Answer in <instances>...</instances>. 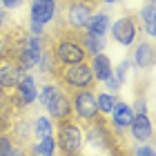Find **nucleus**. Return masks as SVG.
Instances as JSON below:
<instances>
[{
	"instance_id": "1",
	"label": "nucleus",
	"mask_w": 156,
	"mask_h": 156,
	"mask_svg": "<svg viewBox=\"0 0 156 156\" xmlns=\"http://www.w3.org/2000/svg\"><path fill=\"white\" fill-rule=\"evenodd\" d=\"M47 40H49L51 58H54V69L65 67V65H74V62H80V60L89 58L87 51H85V47L80 45L78 31H72V29H67V27H62V25H56L54 36H47Z\"/></svg>"
},
{
	"instance_id": "2",
	"label": "nucleus",
	"mask_w": 156,
	"mask_h": 156,
	"mask_svg": "<svg viewBox=\"0 0 156 156\" xmlns=\"http://www.w3.org/2000/svg\"><path fill=\"white\" fill-rule=\"evenodd\" d=\"M54 83H58L65 91H72V89H96V78L94 72H91V65H89V58L87 60H80V62H74V65H65V67H56L51 72Z\"/></svg>"
},
{
	"instance_id": "3",
	"label": "nucleus",
	"mask_w": 156,
	"mask_h": 156,
	"mask_svg": "<svg viewBox=\"0 0 156 156\" xmlns=\"http://www.w3.org/2000/svg\"><path fill=\"white\" fill-rule=\"evenodd\" d=\"M62 9V20L58 25L67 27L72 31H83L87 27L91 13L96 11L98 2L96 0H65L62 5H58Z\"/></svg>"
},
{
	"instance_id": "4",
	"label": "nucleus",
	"mask_w": 156,
	"mask_h": 156,
	"mask_svg": "<svg viewBox=\"0 0 156 156\" xmlns=\"http://www.w3.org/2000/svg\"><path fill=\"white\" fill-rule=\"evenodd\" d=\"M72 98V109H74V120L80 127L94 123L98 116H103L96 107V89H72L67 91Z\"/></svg>"
},
{
	"instance_id": "5",
	"label": "nucleus",
	"mask_w": 156,
	"mask_h": 156,
	"mask_svg": "<svg viewBox=\"0 0 156 156\" xmlns=\"http://www.w3.org/2000/svg\"><path fill=\"white\" fill-rule=\"evenodd\" d=\"M56 147L60 154H80L83 150V127L74 118H67L62 123H56Z\"/></svg>"
},
{
	"instance_id": "6",
	"label": "nucleus",
	"mask_w": 156,
	"mask_h": 156,
	"mask_svg": "<svg viewBox=\"0 0 156 156\" xmlns=\"http://www.w3.org/2000/svg\"><path fill=\"white\" fill-rule=\"evenodd\" d=\"M109 29H112V38L116 42H120L123 47H129L138 38V16L136 13H127V16L118 18Z\"/></svg>"
},
{
	"instance_id": "7",
	"label": "nucleus",
	"mask_w": 156,
	"mask_h": 156,
	"mask_svg": "<svg viewBox=\"0 0 156 156\" xmlns=\"http://www.w3.org/2000/svg\"><path fill=\"white\" fill-rule=\"evenodd\" d=\"M49 112V116H51V123H62V120H67V118H74V109H72V98H69V94L62 87H58V91L54 94V98L47 103V107Z\"/></svg>"
},
{
	"instance_id": "8",
	"label": "nucleus",
	"mask_w": 156,
	"mask_h": 156,
	"mask_svg": "<svg viewBox=\"0 0 156 156\" xmlns=\"http://www.w3.org/2000/svg\"><path fill=\"white\" fill-rule=\"evenodd\" d=\"M58 13V2L56 0H31L29 5V23L49 25Z\"/></svg>"
},
{
	"instance_id": "9",
	"label": "nucleus",
	"mask_w": 156,
	"mask_h": 156,
	"mask_svg": "<svg viewBox=\"0 0 156 156\" xmlns=\"http://www.w3.org/2000/svg\"><path fill=\"white\" fill-rule=\"evenodd\" d=\"M127 129H129V136L136 140V143H150L152 136H154L152 120H150L147 114H134Z\"/></svg>"
},
{
	"instance_id": "10",
	"label": "nucleus",
	"mask_w": 156,
	"mask_h": 156,
	"mask_svg": "<svg viewBox=\"0 0 156 156\" xmlns=\"http://www.w3.org/2000/svg\"><path fill=\"white\" fill-rule=\"evenodd\" d=\"M109 123H112V127L118 132V134H125V129L129 127V123H132V116H134V112H132V107L127 103H123L118 98V101L114 103V107H112V112H109Z\"/></svg>"
},
{
	"instance_id": "11",
	"label": "nucleus",
	"mask_w": 156,
	"mask_h": 156,
	"mask_svg": "<svg viewBox=\"0 0 156 156\" xmlns=\"http://www.w3.org/2000/svg\"><path fill=\"white\" fill-rule=\"evenodd\" d=\"M154 58H156V54H154V45L152 42H143L140 40L138 45L134 47V62H136L138 69H150L154 65Z\"/></svg>"
},
{
	"instance_id": "12",
	"label": "nucleus",
	"mask_w": 156,
	"mask_h": 156,
	"mask_svg": "<svg viewBox=\"0 0 156 156\" xmlns=\"http://www.w3.org/2000/svg\"><path fill=\"white\" fill-rule=\"evenodd\" d=\"M89 65H91V72H94L96 80H107V78L114 74V72H112V60L103 51L89 56Z\"/></svg>"
},
{
	"instance_id": "13",
	"label": "nucleus",
	"mask_w": 156,
	"mask_h": 156,
	"mask_svg": "<svg viewBox=\"0 0 156 156\" xmlns=\"http://www.w3.org/2000/svg\"><path fill=\"white\" fill-rule=\"evenodd\" d=\"M78 38H80V45L85 47L87 56H94V54H101L105 49V42L107 38L105 36H96V34H89V31H78Z\"/></svg>"
},
{
	"instance_id": "14",
	"label": "nucleus",
	"mask_w": 156,
	"mask_h": 156,
	"mask_svg": "<svg viewBox=\"0 0 156 156\" xmlns=\"http://www.w3.org/2000/svg\"><path fill=\"white\" fill-rule=\"evenodd\" d=\"M107 29H109V16L107 13H91L85 31L89 34H96V36H107Z\"/></svg>"
},
{
	"instance_id": "15",
	"label": "nucleus",
	"mask_w": 156,
	"mask_h": 156,
	"mask_svg": "<svg viewBox=\"0 0 156 156\" xmlns=\"http://www.w3.org/2000/svg\"><path fill=\"white\" fill-rule=\"evenodd\" d=\"M118 101L116 94H107V91H101V94H96V107L101 112L103 116H109L112 107H114V103Z\"/></svg>"
},
{
	"instance_id": "16",
	"label": "nucleus",
	"mask_w": 156,
	"mask_h": 156,
	"mask_svg": "<svg viewBox=\"0 0 156 156\" xmlns=\"http://www.w3.org/2000/svg\"><path fill=\"white\" fill-rule=\"evenodd\" d=\"M54 129V123H51V118H47V116H36L34 118V138H42V136H47V134H51Z\"/></svg>"
},
{
	"instance_id": "17",
	"label": "nucleus",
	"mask_w": 156,
	"mask_h": 156,
	"mask_svg": "<svg viewBox=\"0 0 156 156\" xmlns=\"http://www.w3.org/2000/svg\"><path fill=\"white\" fill-rule=\"evenodd\" d=\"M138 20H143V23H145L147 36H154V0H147V5L138 13Z\"/></svg>"
},
{
	"instance_id": "18",
	"label": "nucleus",
	"mask_w": 156,
	"mask_h": 156,
	"mask_svg": "<svg viewBox=\"0 0 156 156\" xmlns=\"http://www.w3.org/2000/svg\"><path fill=\"white\" fill-rule=\"evenodd\" d=\"M36 152H38V156H56V152H58V147H56V138L51 136V134L42 136L40 143L36 145Z\"/></svg>"
},
{
	"instance_id": "19",
	"label": "nucleus",
	"mask_w": 156,
	"mask_h": 156,
	"mask_svg": "<svg viewBox=\"0 0 156 156\" xmlns=\"http://www.w3.org/2000/svg\"><path fill=\"white\" fill-rule=\"evenodd\" d=\"M58 87H60L58 83H47L45 87H42V91H40V105L42 107H47V103L54 98V94L58 91Z\"/></svg>"
},
{
	"instance_id": "20",
	"label": "nucleus",
	"mask_w": 156,
	"mask_h": 156,
	"mask_svg": "<svg viewBox=\"0 0 156 156\" xmlns=\"http://www.w3.org/2000/svg\"><path fill=\"white\" fill-rule=\"evenodd\" d=\"M16 145V140H13L11 136V132H5V134H0V156H7L11 152V147Z\"/></svg>"
},
{
	"instance_id": "21",
	"label": "nucleus",
	"mask_w": 156,
	"mask_h": 156,
	"mask_svg": "<svg viewBox=\"0 0 156 156\" xmlns=\"http://www.w3.org/2000/svg\"><path fill=\"white\" fill-rule=\"evenodd\" d=\"M129 154L132 156H154V147H152V140L147 145H143V143H138V147H129Z\"/></svg>"
},
{
	"instance_id": "22",
	"label": "nucleus",
	"mask_w": 156,
	"mask_h": 156,
	"mask_svg": "<svg viewBox=\"0 0 156 156\" xmlns=\"http://www.w3.org/2000/svg\"><path fill=\"white\" fill-rule=\"evenodd\" d=\"M23 5H25V0H0V7H2L5 11H16Z\"/></svg>"
},
{
	"instance_id": "23",
	"label": "nucleus",
	"mask_w": 156,
	"mask_h": 156,
	"mask_svg": "<svg viewBox=\"0 0 156 156\" xmlns=\"http://www.w3.org/2000/svg\"><path fill=\"white\" fill-rule=\"evenodd\" d=\"M29 147H31V145H18V143H16V145L11 147V152L7 154V156H31Z\"/></svg>"
},
{
	"instance_id": "24",
	"label": "nucleus",
	"mask_w": 156,
	"mask_h": 156,
	"mask_svg": "<svg viewBox=\"0 0 156 156\" xmlns=\"http://www.w3.org/2000/svg\"><path fill=\"white\" fill-rule=\"evenodd\" d=\"M127 69H129V60H123V62H120V65H118V69H116V80L120 83V85H123L125 83V76H127Z\"/></svg>"
},
{
	"instance_id": "25",
	"label": "nucleus",
	"mask_w": 156,
	"mask_h": 156,
	"mask_svg": "<svg viewBox=\"0 0 156 156\" xmlns=\"http://www.w3.org/2000/svg\"><path fill=\"white\" fill-rule=\"evenodd\" d=\"M103 83L107 85V89L112 91V94H114V91H118V87H120V83L116 80V76H114V74H112V76L107 78V80H103Z\"/></svg>"
},
{
	"instance_id": "26",
	"label": "nucleus",
	"mask_w": 156,
	"mask_h": 156,
	"mask_svg": "<svg viewBox=\"0 0 156 156\" xmlns=\"http://www.w3.org/2000/svg\"><path fill=\"white\" fill-rule=\"evenodd\" d=\"M134 109H136V114H147V109H145V98H143V96L136 98V105H134Z\"/></svg>"
},
{
	"instance_id": "27",
	"label": "nucleus",
	"mask_w": 156,
	"mask_h": 156,
	"mask_svg": "<svg viewBox=\"0 0 156 156\" xmlns=\"http://www.w3.org/2000/svg\"><path fill=\"white\" fill-rule=\"evenodd\" d=\"M5 25H7V11L0 7V29H5Z\"/></svg>"
},
{
	"instance_id": "28",
	"label": "nucleus",
	"mask_w": 156,
	"mask_h": 156,
	"mask_svg": "<svg viewBox=\"0 0 156 156\" xmlns=\"http://www.w3.org/2000/svg\"><path fill=\"white\" fill-rule=\"evenodd\" d=\"M101 2H103V5H116L118 0H98V5H101Z\"/></svg>"
},
{
	"instance_id": "29",
	"label": "nucleus",
	"mask_w": 156,
	"mask_h": 156,
	"mask_svg": "<svg viewBox=\"0 0 156 156\" xmlns=\"http://www.w3.org/2000/svg\"><path fill=\"white\" fill-rule=\"evenodd\" d=\"M5 98H7V91H5L2 87H0V103H2V101H5Z\"/></svg>"
},
{
	"instance_id": "30",
	"label": "nucleus",
	"mask_w": 156,
	"mask_h": 156,
	"mask_svg": "<svg viewBox=\"0 0 156 156\" xmlns=\"http://www.w3.org/2000/svg\"><path fill=\"white\" fill-rule=\"evenodd\" d=\"M0 47H2V34H0Z\"/></svg>"
},
{
	"instance_id": "31",
	"label": "nucleus",
	"mask_w": 156,
	"mask_h": 156,
	"mask_svg": "<svg viewBox=\"0 0 156 156\" xmlns=\"http://www.w3.org/2000/svg\"><path fill=\"white\" fill-rule=\"evenodd\" d=\"M56 2H58V5H62V2H65V0H56Z\"/></svg>"
},
{
	"instance_id": "32",
	"label": "nucleus",
	"mask_w": 156,
	"mask_h": 156,
	"mask_svg": "<svg viewBox=\"0 0 156 156\" xmlns=\"http://www.w3.org/2000/svg\"><path fill=\"white\" fill-rule=\"evenodd\" d=\"M96 2H98V0H96Z\"/></svg>"
}]
</instances>
